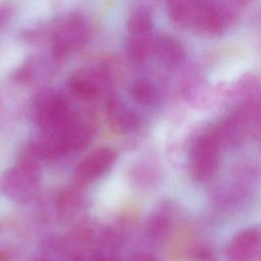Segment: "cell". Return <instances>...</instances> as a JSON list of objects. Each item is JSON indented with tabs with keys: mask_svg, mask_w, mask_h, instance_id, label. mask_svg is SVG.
I'll return each instance as SVG.
<instances>
[{
	"mask_svg": "<svg viewBox=\"0 0 261 261\" xmlns=\"http://www.w3.org/2000/svg\"><path fill=\"white\" fill-rule=\"evenodd\" d=\"M170 207L163 206L152 213L145 222V234L152 242L162 241L170 230Z\"/></svg>",
	"mask_w": 261,
	"mask_h": 261,
	"instance_id": "14",
	"label": "cell"
},
{
	"mask_svg": "<svg viewBox=\"0 0 261 261\" xmlns=\"http://www.w3.org/2000/svg\"><path fill=\"white\" fill-rule=\"evenodd\" d=\"M130 97L138 104L145 107H152L158 104L160 94L157 87L148 80L135 81L129 89Z\"/></svg>",
	"mask_w": 261,
	"mask_h": 261,
	"instance_id": "16",
	"label": "cell"
},
{
	"mask_svg": "<svg viewBox=\"0 0 261 261\" xmlns=\"http://www.w3.org/2000/svg\"><path fill=\"white\" fill-rule=\"evenodd\" d=\"M89 38V27L83 15L73 13L61 20L52 32L51 51L63 58L85 46Z\"/></svg>",
	"mask_w": 261,
	"mask_h": 261,
	"instance_id": "4",
	"label": "cell"
},
{
	"mask_svg": "<svg viewBox=\"0 0 261 261\" xmlns=\"http://www.w3.org/2000/svg\"><path fill=\"white\" fill-rule=\"evenodd\" d=\"M221 149L211 127L197 137L189 154V171L195 181L208 182L216 175Z\"/></svg>",
	"mask_w": 261,
	"mask_h": 261,
	"instance_id": "2",
	"label": "cell"
},
{
	"mask_svg": "<svg viewBox=\"0 0 261 261\" xmlns=\"http://www.w3.org/2000/svg\"><path fill=\"white\" fill-rule=\"evenodd\" d=\"M103 256L101 252H80L74 255L71 261H100Z\"/></svg>",
	"mask_w": 261,
	"mask_h": 261,
	"instance_id": "20",
	"label": "cell"
},
{
	"mask_svg": "<svg viewBox=\"0 0 261 261\" xmlns=\"http://www.w3.org/2000/svg\"><path fill=\"white\" fill-rule=\"evenodd\" d=\"M126 28L132 35L151 33L153 30L152 14L146 8L134 10L126 19Z\"/></svg>",
	"mask_w": 261,
	"mask_h": 261,
	"instance_id": "17",
	"label": "cell"
},
{
	"mask_svg": "<svg viewBox=\"0 0 261 261\" xmlns=\"http://www.w3.org/2000/svg\"><path fill=\"white\" fill-rule=\"evenodd\" d=\"M259 261H261V257H260V260Z\"/></svg>",
	"mask_w": 261,
	"mask_h": 261,
	"instance_id": "25",
	"label": "cell"
},
{
	"mask_svg": "<svg viewBox=\"0 0 261 261\" xmlns=\"http://www.w3.org/2000/svg\"><path fill=\"white\" fill-rule=\"evenodd\" d=\"M36 261H54V260H52V259H50L48 257H40V258L36 259Z\"/></svg>",
	"mask_w": 261,
	"mask_h": 261,
	"instance_id": "24",
	"label": "cell"
},
{
	"mask_svg": "<svg viewBox=\"0 0 261 261\" xmlns=\"http://www.w3.org/2000/svg\"><path fill=\"white\" fill-rule=\"evenodd\" d=\"M127 261H159L155 256L149 253H136Z\"/></svg>",
	"mask_w": 261,
	"mask_h": 261,
	"instance_id": "21",
	"label": "cell"
},
{
	"mask_svg": "<svg viewBox=\"0 0 261 261\" xmlns=\"http://www.w3.org/2000/svg\"><path fill=\"white\" fill-rule=\"evenodd\" d=\"M232 3L234 5H238V6H246V5H249L250 3H252L254 0H231Z\"/></svg>",
	"mask_w": 261,
	"mask_h": 261,
	"instance_id": "22",
	"label": "cell"
},
{
	"mask_svg": "<svg viewBox=\"0 0 261 261\" xmlns=\"http://www.w3.org/2000/svg\"><path fill=\"white\" fill-rule=\"evenodd\" d=\"M248 177H239L232 182L219 186L212 195L214 203L224 209H231L240 206L244 201L249 198L250 191L248 184Z\"/></svg>",
	"mask_w": 261,
	"mask_h": 261,
	"instance_id": "12",
	"label": "cell"
},
{
	"mask_svg": "<svg viewBox=\"0 0 261 261\" xmlns=\"http://www.w3.org/2000/svg\"><path fill=\"white\" fill-rule=\"evenodd\" d=\"M67 88L74 97L82 100H88L95 97L99 90L94 74L87 72L71 75L67 82Z\"/></svg>",
	"mask_w": 261,
	"mask_h": 261,
	"instance_id": "15",
	"label": "cell"
},
{
	"mask_svg": "<svg viewBox=\"0 0 261 261\" xmlns=\"http://www.w3.org/2000/svg\"><path fill=\"white\" fill-rule=\"evenodd\" d=\"M236 16V9L231 4L205 0L193 32L203 38L220 37L233 25Z\"/></svg>",
	"mask_w": 261,
	"mask_h": 261,
	"instance_id": "5",
	"label": "cell"
},
{
	"mask_svg": "<svg viewBox=\"0 0 261 261\" xmlns=\"http://www.w3.org/2000/svg\"><path fill=\"white\" fill-rule=\"evenodd\" d=\"M116 160V153L108 147L94 150L75 167L74 182L77 187H86L105 174Z\"/></svg>",
	"mask_w": 261,
	"mask_h": 261,
	"instance_id": "6",
	"label": "cell"
},
{
	"mask_svg": "<svg viewBox=\"0 0 261 261\" xmlns=\"http://www.w3.org/2000/svg\"><path fill=\"white\" fill-rule=\"evenodd\" d=\"M41 164L20 158L18 163L0 175V193L10 201L24 203L38 193L41 184Z\"/></svg>",
	"mask_w": 261,
	"mask_h": 261,
	"instance_id": "1",
	"label": "cell"
},
{
	"mask_svg": "<svg viewBox=\"0 0 261 261\" xmlns=\"http://www.w3.org/2000/svg\"><path fill=\"white\" fill-rule=\"evenodd\" d=\"M155 38L151 33L132 35L126 44V54L129 61L134 64L145 63L153 55Z\"/></svg>",
	"mask_w": 261,
	"mask_h": 261,
	"instance_id": "13",
	"label": "cell"
},
{
	"mask_svg": "<svg viewBox=\"0 0 261 261\" xmlns=\"http://www.w3.org/2000/svg\"><path fill=\"white\" fill-rule=\"evenodd\" d=\"M13 7L8 2L0 3V29L3 28L12 17Z\"/></svg>",
	"mask_w": 261,
	"mask_h": 261,
	"instance_id": "19",
	"label": "cell"
},
{
	"mask_svg": "<svg viewBox=\"0 0 261 261\" xmlns=\"http://www.w3.org/2000/svg\"><path fill=\"white\" fill-rule=\"evenodd\" d=\"M109 126L117 134H127L141 125L140 115L117 98H111L107 106Z\"/></svg>",
	"mask_w": 261,
	"mask_h": 261,
	"instance_id": "10",
	"label": "cell"
},
{
	"mask_svg": "<svg viewBox=\"0 0 261 261\" xmlns=\"http://www.w3.org/2000/svg\"><path fill=\"white\" fill-rule=\"evenodd\" d=\"M228 97L234 100V108L241 110L249 121L252 134L261 133V77L246 74L229 88Z\"/></svg>",
	"mask_w": 261,
	"mask_h": 261,
	"instance_id": "3",
	"label": "cell"
},
{
	"mask_svg": "<svg viewBox=\"0 0 261 261\" xmlns=\"http://www.w3.org/2000/svg\"><path fill=\"white\" fill-rule=\"evenodd\" d=\"M227 261H259L261 257V227L250 226L238 231L225 249Z\"/></svg>",
	"mask_w": 261,
	"mask_h": 261,
	"instance_id": "7",
	"label": "cell"
},
{
	"mask_svg": "<svg viewBox=\"0 0 261 261\" xmlns=\"http://www.w3.org/2000/svg\"><path fill=\"white\" fill-rule=\"evenodd\" d=\"M211 128L222 148L237 147L245 142L250 135H253L248 119L241 110L234 107Z\"/></svg>",
	"mask_w": 261,
	"mask_h": 261,
	"instance_id": "8",
	"label": "cell"
},
{
	"mask_svg": "<svg viewBox=\"0 0 261 261\" xmlns=\"http://www.w3.org/2000/svg\"><path fill=\"white\" fill-rule=\"evenodd\" d=\"M205 0H166V12L170 20L181 29H194Z\"/></svg>",
	"mask_w": 261,
	"mask_h": 261,
	"instance_id": "11",
	"label": "cell"
},
{
	"mask_svg": "<svg viewBox=\"0 0 261 261\" xmlns=\"http://www.w3.org/2000/svg\"><path fill=\"white\" fill-rule=\"evenodd\" d=\"M82 197L74 189L63 192L58 199V212L62 218H71L82 206Z\"/></svg>",
	"mask_w": 261,
	"mask_h": 261,
	"instance_id": "18",
	"label": "cell"
},
{
	"mask_svg": "<svg viewBox=\"0 0 261 261\" xmlns=\"http://www.w3.org/2000/svg\"><path fill=\"white\" fill-rule=\"evenodd\" d=\"M100 261H119L118 259H116L115 257H110V256H103L102 258H101V260Z\"/></svg>",
	"mask_w": 261,
	"mask_h": 261,
	"instance_id": "23",
	"label": "cell"
},
{
	"mask_svg": "<svg viewBox=\"0 0 261 261\" xmlns=\"http://www.w3.org/2000/svg\"><path fill=\"white\" fill-rule=\"evenodd\" d=\"M153 55L168 70L178 69L186 61V49L182 43L170 35L156 36Z\"/></svg>",
	"mask_w": 261,
	"mask_h": 261,
	"instance_id": "9",
	"label": "cell"
}]
</instances>
